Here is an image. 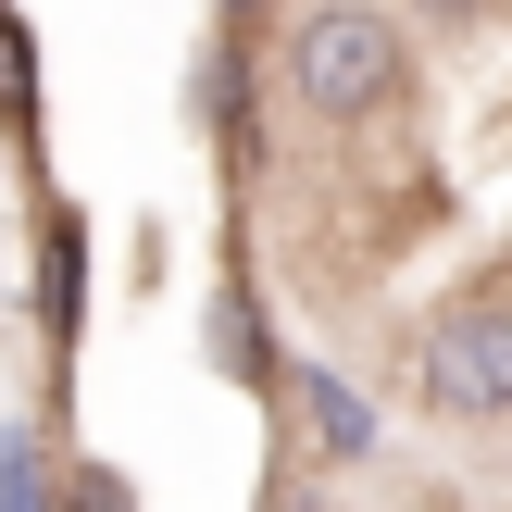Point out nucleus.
Wrapping results in <instances>:
<instances>
[{
	"mask_svg": "<svg viewBox=\"0 0 512 512\" xmlns=\"http://www.w3.org/2000/svg\"><path fill=\"white\" fill-rule=\"evenodd\" d=\"M400 63H413V38H400V13H375V0H313V13L288 25V100L313 125H363L400 100Z\"/></svg>",
	"mask_w": 512,
	"mask_h": 512,
	"instance_id": "f257e3e1",
	"label": "nucleus"
},
{
	"mask_svg": "<svg viewBox=\"0 0 512 512\" xmlns=\"http://www.w3.org/2000/svg\"><path fill=\"white\" fill-rule=\"evenodd\" d=\"M425 400H438L450 425H500L512 413V300H450L438 325H425Z\"/></svg>",
	"mask_w": 512,
	"mask_h": 512,
	"instance_id": "f03ea898",
	"label": "nucleus"
},
{
	"mask_svg": "<svg viewBox=\"0 0 512 512\" xmlns=\"http://www.w3.org/2000/svg\"><path fill=\"white\" fill-rule=\"evenodd\" d=\"M300 413H313V438H325V463H350V450H363V400H350L338 375H313V363H300Z\"/></svg>",
	"mask_w": 512,
	"mask_h": 512,
	"instance_id": "7ed1b4c3",
	"label": "nucleus"
},
{
	"mask_svg": "<svg viewBox=\"0 0 512 512\" xmlns=\"http://www.w3.org/2000/svg\"><path fill=\"white\" fill-rule=\"evenodd\" d=\"M238 13H250V0H238Z\"/></svg>",
	"mask_w": 512,
	"mask_h": 512,
	"instance_id": "20e7f679",
	"label": "nucleus"
}]
</instances>
